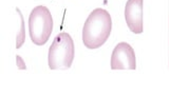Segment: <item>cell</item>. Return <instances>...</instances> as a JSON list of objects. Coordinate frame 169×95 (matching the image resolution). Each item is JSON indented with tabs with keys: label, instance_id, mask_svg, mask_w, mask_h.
<instances>
[{
	"label": "cell",
	"instance_id": "7a4b0ae2",
	"mask_svg": "<svg viewBox=\"0 0 169 95\" xmlns=\"http://www.w3.org/2000/svg\"><path fill=\"white\" fill-rule=\"evenodd\" d=\"M74 42L68 33L56 35L49 49L48 62L51 70H67L74 59Z\"/></svg>",
	"mask_w": 169,
	"mask_h": 95
},
{
	"label": "cell",
	"instance_id": "8992f818",
	"mask_svg": "<svg viewBox=\"0 0 169 95\" xmlns=\"http://www.w3.org/2000/svg\"><path fill=\"white\" fill-rule=\"evenodd\" d=\"M16 12L19 14L20 21H21L20 30H19V32L17 33V36H16V49H19V48L22 46V44L24 43V41H26V31H24V20H23V16L18 7H16Z\"/></svg>",
	"mask_w": 169,
	"mask_h": 95
},
{
	"label": "cell",
	"instance_id": "52a82bcc",
	"mask_svg": "<svg viewBox=\"0 0 169 95\" xmlns=\"http://www.w3.org/2000/svg\"><path fill=\"white\" fill-rule=\"evenodd\" d=\"M16 65H17V68H18L19 70H26V62H24V60H23L22 57H21L20 55L16 56Z\"/></svg>",
	"mask_w": 169,
	"mask_h": 95
},
{
	"label": "cell",
	"instance_id": "3957f363",
	"mask_svg": "<svg viewBox=\"0 0 169 95\" xmlns=\"http://www.w3.org/2000/svg\"><path fill=\"white\" fill-rule=\"evenodd\" d=\"M53 31V18L49 9L45 5L34 7L29 17V34L32 42L43 46L49 40Z\"/></svg>",
	"mask_w": 169,
	"mask_h": 95
},
{
	"label": "cell",
	"instance_id": "6da1fadb",
	"mask_svg": "<svg viewBox=\"0 0 169 95\" xmlns=\"http://www.w3.org/2000/svg\"><path fill=\"white\" fill-rule=\"evenodd\" d=\"M112 30L110 14L104 9H95L90 13L82 28V42L90 50L101 48L107 41Z\"/></svg>",
	"mask_w": 169,
	"mask_h": 95
},
{
	"label": "cell",
	"instance_id": "277c9868",
	"mask_svg": "<svg viewBox=\"0 0 169 95\" xmlns=\"http://www.w3.org/2000/svg\"><path fill=\"white\" fill-rule=\"evenodd\" d=\"M111 69L112 70H135L137 58L135 53L130 44L120 42L114 48L111 55Z\"/></svg>",
	"mask_w": 169,
	"mask_h": 95
},
{
	"label": "cell",
	"instance_id": "5b68a950",
	"mask_svg": "<svg viewBox=\"0 0 169 95\" xmlns=\"http://www.w3.org/2000/svg\"><path fill=\"white\" fill-rule=\"evenodd\" d=\"M125 20L132 33H143V0L127 1L125 7Z\"/></svg>",
	"mask_w": 169,
	"mask_h": 95
}]
</instances>
